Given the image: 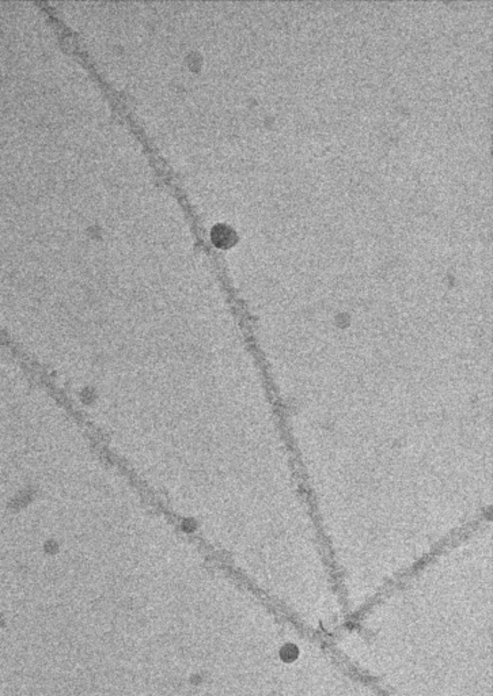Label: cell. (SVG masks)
<instances>
[{
	"label": "cell",
	"mask_w": 493,
	"mask_h": 696,
	"mask_svg": "<svg viewBox=\"0 0 493 696\" xmlns=\"http://www.w3.org/2000/svg\"><path fill=\"white\" fill-rule=\"evenodd\" d=\"M212 240L218 247L226 248L236 241V234L231 229L226 226H216L212 232Z\"/></svg>",
	"instance_id": "1"
}]
</instances>
